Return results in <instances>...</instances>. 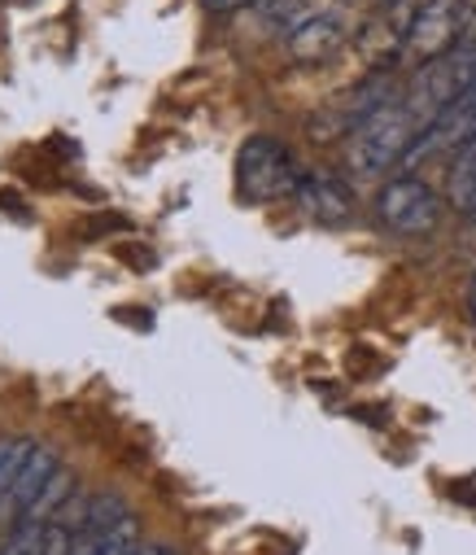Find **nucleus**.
Instances as JSON below:
<instances>
[{"instance_id": "1", "label": "nucleus", "mask_w": 476, "mask_h": 555, "mask_svg": "<svg viewBox=\"0 0 476 555\" xmlns=\"http://www.w3.org/2000/svg\"><path fill=\"white\" fill-rule=\"evenodd\" d=\"M415 141H420V122L407 114L402 96H394V101L381 105L368 122L355 127L350 150H346V163H350L355 176L376 180V176L394 171L398 163H407L411 150H415Z\"/></svg>"}, {"instance_id": "2", "label": "nucleus", "mask_w": 476, "mask_h": 555, "mask_svg": "<svg viewBox=\"0 0 476 555\" xmlns=\"http://www.w3.org/2000/svg\"><path fill=\"white\" fill-rule=\"evenodd\" d=\"M472 83H476V44L463 40L454 53H446V57L420 66V70L411 75V83H407L398 96H402L407 114L420 122V135H424Z\"/></svg>"}, {"instance_id": "3", "label": "nucleus", "mask_w": 476, "mask_h": 555, "mask_svg": "<svg viewBox=\"0 0 476 555\" xmlns=\"http://www.w3.org/2000/svg\"><path fill=\"white\" fill-rule=\"evenodd\" d=\"M301 180V167L293 150L275 135H249L236 154V189L245 202H280L293 197Z\"/></svg>"}, {"instance_id": "4", "label": "nucleus", "mask_w": 476, "mask_h": 555, "mask_svg": "<svg viewBox=\"0 0 476 555\" xmlns=\"http://www.w3.org/2000/svg\"><path fill=\"white\" fill-rule=\"evenodd\" d=\"M463 0H428L411 14V27H407V40H402V62L411 70L454 53L463 44Z\"/></svg>"}, {"instance_id": "5", "label": "nucleus", "mask_w": 476, "mask_h": 555, "mask_svg": "<svg viewBox=\"0 0 476 555\" xmlns=\"http://www.w3.org/2000/svg\"><path fill=\"white\" fill-rule=\"evenodd\" d=\"M376 219L394 236H428L441 223V197L420 176H398L376 193Z\"/></svg>"}, {"instance_id": "6", "label": "nucleus", "mask_w": 476, "mask_h": 555, "mask_svg": "<svg viewBox=\"0 0 476 555\" xmlns=\"http://www.w3.org/2000/svg\"><path fill=\"white\" fill-rule=\"evenodd\" d=\"M293 202H297V210H301L310 223H320V228H346V223L355 219V210H359L355 189H350L342 176L324 171V167L301 171Z\"/></svg>"}, {"instance_id": "7", "label": "nucleus", "mask_w": 476, "mask_h": 555, "mask_svg": "<svg viewBox=\"0 0 476 555\" xmlns=\"http://www.w3.org/2000/svg\"><path fill=\"white\" fill-rule=\"evenodd\" d=\"M346 44H350V23L337 10H314L297 31H288V53L293 62H306V66L337 57Z\"/></svg>"}, {"instance_id": "8", "label": "nucleus", "mask_w": 476, "mask_h": 555, "mask_svg": "<svg viewBox=\"0 0 476 555\" xmlns=\"http://www.w3.org/2000/svg\"><path fill=\"white\" fill-rule=\"evenodd\" d=\"M446 202L459 215L476 210V135L454 150V163H450V176H446Z\"/></svg>"}, {"instance_id": "9", "label": "nucleus", "mask_w": 476, "mask_h": 555, "mask_svg": "<svg viewBox=\"0 0 476 555\" xmlns=\"http://www.w3.org/2000/svg\"><path fill=\"white\" fill-rule=\"evenodd\" d=\"M62 468V460L49 451V447H36V455L27 460V468H23V477H18V486H14V494H10V512L14 516H23L36 499H40V490L53 481V473Z\"/></svg>"}, {"instance_id": "10", "label": "nucleus", "mask_w": 476, "mask_h": 555, "mask_svg": "<svg viewBox=\"0 0 476 555\" xmlns=\"http://www.w3.org/2000/svg\"><path fill=\"white\" fill-rule=\"evenodd\" d=\"M140 546V525L136 516H123L114 529L97 533V538H79L70 555H131Z\"/></svg>"}, {"instance_id": "11", "label": "nucleus", "mask_w": 476, "mask_h": 555, "mask_svg": "<svg viewBox=\"0 0 476 555\" xmlns=\"http://www.w3.org/2000/svg\"><path fill=\"white\" fill-rule=\"evenodd\" d=\"M123 516H131V507H127L118 494L101 490V494H92V499L79 507V538H97V533L114 529Z\"/></svg>"}, {"instance_id": "12", "label": "nucleus", "mask_w": 476, "mask_h": 555, "mask_svg": "<svg viewBox=\"0 0 476 555\" xmlns=\"http://www.w3.org/2000/svg\"><path fill=\"white\" fill-rule=\"evenodd\" d=\"M36 447L40 442H31V438H5L0 442V507H10V494H14L27 460L36 455Z\"/></svg>"}, {"instance_id": "13", "label": "nucleus", "mask_w": 476, "mask_h": 555, "mask_svg": "<svg viewBox=\"0 0 476 555\" xmlns=\"http://www.w3.org/2000/svg\"><path fill=\"white\" fill-rule=\"evenodd\" d=\"M245 5H258V0H202V10H210V14H236Z\"/></svg>"}, {"instance_id": "14", "label": "nucleus", "mask_w": 476, "mask_h": 555, "mask_svg": "<svg viewBox=\"0 0 476 555\" xmlns=\"http://www.w3.org/2000/svg\"><path fill=\"white\" fill-rule=\"evenodd\" d=\"M131 555H180V551H176L171 542H140Z\"/></svg>"}, {"instance_id": "15", "label": "nucleus", "mask_w": 476, "mask_h": 555, "mask_svg": "<svg viewBox=\"0 0 476 555\" xmlns=\"http://www.w3.org/2000/svg\"><path fill=\"white\" fill-rule=\"evenodd\" d=\"M467 302H472V324H476V275H472V294H467Z\"/></svg>"}]
</instances>
